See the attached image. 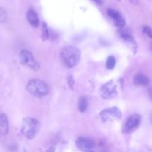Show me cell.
Returning a JSON list of instances; mask_svg holds the SVG:
<instances>
[{"label": "cell", "mask_w": 152, "mask_h": 152, "mask_svg": "<svg viewBox=\"0 0 152 152\" xmlns=\"http://www.w3.org/2000/svg\"><path fill=\"white\" fill-rule=\"evenodd\" d=\"M9 132V125L7 116L4 114H0V134L6 135Z\"/></svg>", "instance_id": "obj_11"}, {"label": "cell", "mask_w": 152, "mask_h": 152, "mask_svg": "<svg viewBox=\"0 0 152 152\" xmlns=\"http://www.w3.org/2000/svg\"><path fill=\"white\" fill-rule=\"evenodd\" d=\"M100 117L104 122L120 119L122 117V112L117 107L106 108L101 111Z\"/></svg>", "instance_id": "obj_6"}, {"label": "cell", "mask_w": 152, "mask_h": 152, "mask_svg": "<svg viewBox=\"0 0 152 152\" xmlns=\"http://www.w3.org/2000/svg\"><path fill=\"white\" fill-rule=\"evenodd\" d=\"M76 145L80 151H90L93 148L94 143L91 140H90L89 138L80 137L77 138L76 140Z\"/></svg>", "instance_id": "obj_9"}, {"label": "cell", "mask_w": 152, "mask_h": 152, "mask_svg": "<svg viewBox=\"0 0 152 152\" xmlns=\"http://www.w3.org/2000/svg\"><path fill=\"white\" fill-rule=\"evenodd\" d=\"M88 105V102L87 98L86 96L80 97L78 102V108L80 112H85L87 110Z\"/></svg>", "instance_id": "obj_13"}, {"label": "cell", "mask_w": 152, "mask_h": 152, "mask_svg": "<svg viewBox=\"0 0 152 152\" xmlns=\"http://www.w3.org/2000/svg\"><path fill=\"white\" fill-rule=\"evenodd\" d=\"M141 123V116L139 114H133L126 120L122 128V132L124 134H130L138 129Z\"/></svg>", "instance_id": "obj_5"}, {"label": "cell", "mask_w": 152, "mask_h": 152, "mask_svg": "<svg viewBox=\"0 0 152 152\" xmlns=\"http://www.w3.org/2000/svg\"><path fill=\"white\" fill-rule=\"evenodd\" d=\"M54 148L53 147H51V148H49V150L48 151V152H54Z\"/></svg>", "instance_id": "obj_19"}, {"label": "cell", "mask_w": 152, "mask_h": 152, "mask_svg": "<svg viewBox=\"0 0 152 152\" xmlns=\"http://www.w3.org/2000/svg\"><path fill=\"white\" fill-rule=\"evenodd\" d=\"M27 19H28V22L30 25H32L34 28H37L39 25V19L38 17V15L36 13L35 10H29L27 13Z\"/></svg>", "instance_id": "obj_10"}, {"label": "cell", "mask_w": 152, "mask_h": 152, "mask_svg": "<svg viewBox=\"0 0 152 152\" xmlns=\"http://www.w3.org/2000/svg\"><path fill=\"white\" fill-rule=\"evenodd\" d=\"M115 85L111 82L106 83L101 88V96L103 99H111L117 95Z\"/></svg>", "instance_id": "obj_7"}, {"label": "cell", "mask_w": 152, "mask_h": 152, "mask_svg": "<svg viewBox=\"0 0 152 152\" xmlns=\"http://www.w3.org/2000/svg\"><path fill=\"white\" fill-rule=\"evenodd\" d=\"M92 1H94L97 4H102L104 2V0H92Z\"/></svg>", "instance_id": "obj_18"}, {"label": "cell", "mask_w": 152, "mask_h": 152, "mask_svg": "<svg viewBox=\"0 0 152 152\" xmlns=\"http://www.w3.org/2000/svg\"><path fill=\"white\" fill-rule=\"evenodd\" d=\"M142 31H143L144 34H145V35L148 36V37H150V38H151L152 37V31H151V29L150 27L148 26H144L143 28H142Z\"/></svg>", "instance_id": "obj_17"}, {"label": "cell", "mask_w": 152, "mask_h": 152, "mask_svg": "<svg viewBox=\"0 0 152 152\" xmlns=\"http://www.w3.org/2000/svg\"><path fill=\"white\" fill-rule=\"evenodd\" d=\"M40 130V123L32 117H26L23 120L21 132L28 139L35 137Z\"/></svg>", "instance_id": "obj_3"}, {"label": "cell", "mask_w": 152, "mask_h": 152, "mask_svg": "<svg viewBox=\"0 0 152 152\" xmlns=\"http://www.w3.org/2000/svg\"><path fill=\"white\" fill-rule=\"evenodd\" d=\"M116 59L114 56H110L107 59L106 61V68L108 70H111L115 67Z\"/></svg>", "instance_id": "obj_15"}, {"label": "cell", "mask_w": 152, "mask_h": 152, "mask_svg": "<svg viewBox=\"0 0 152 152\" xmlns=\"http://www.w3.org/2000/svg\"><path fill=\"white\" fill-rule=\"evenodd\" d=\"M107 13H108V16L111 18L114 22L116 25L119 28H123L126 25V21H125L124 18L122 16L121 13L117 10H114V9L109 8L107 10Z\"/></svg>", "instance_id": "obj_8"}, {"label": "cell", "mask_w": 152, "mask_h": 152, "mask_svg": "<svg viewBox=\"0 0 152 152\" xmlns=\"http://www.w3.org/2000/svg\"><path fill=\"white\" fill-rule=\"evenodd\" d=\"M8 20V16L7 13L4 7L0 6V22L2 24L6 23Z\"/></svg>", "instance_id": "obj_14"}, {"label": "cell", "mask_w": 152, "mask_h": 152, "mask_svg": "<svg viewBox=\"0 0 152 152\" xmlns=\"http://www.w3.org/2000/svg\"><path fill=\"white\" fill-rule=\"evenodd\" d=\"M85 152H94L93 151H91V150H90V151H85Z\"/></svg>", "instance_id": "obj_20"}, {"label": "cell", "mask_w": 152, "mask_h": 152, "mask_svg": "<svg viewBox=\"0 0 152 152\" xmlns=\"http://www.w3.org/2000/svg\"><path fill=\"white\" fill-rule=\"evenodd\" d=\"M26 90L32 96L36 97H43L49 93V87L47 83L38 79L31 80L28 83Z\"/></svg>", "instance_id": "obj_2"}, {"label": "cell", "mask_w": 152, "mask_h": 152, "mask_svg": "<svg viewBox=\"0 0 152 152\" xmlns=\"http://www.w3.org/2000/svg\"><path fill=\"white\" fill-rule=\"evenodd\" d=\"M60 56L64 65L71 68L79 63L81 58V52L77 47L66 46L61 50Z\"/></svg>", "instance_id": "obj_1"}, {"label": "cell", "mask_w": 152, "mask_h": 152, "mask_svg": "<svg viewBox=\"0 0 152 152\" xmlns=\"http://www.w3.org/2000/svg\"><path fill=\"white\" fill-rule=\"evenodd\" d=\"M19 59L22 65L28 67L34 71H38L40 68V65L35 59L34 56L29 50H23L19 54Z\"/></svg>", "instance_id": "obj_4"}, {"label": "cell", "mask_w": 152, "mask_h": 152, "mask_svg": "<svg viewBox=\"0 0 152 152\" xmlns=\"http://www.w3.org/2000/svg\"><path fill=\"white\" fill-rule=\"evenodd\" d=\"M134 83L137 86H147L149 83V79L144 74H138L134 77Z\"/></svg>", "instance_id": "obj_12"}, {"label": "cell", "mask_w": 152, "mask_h": 152, "mask_svg": "<svg viewBox=\"0 0 152 152\" xmlns=\"http://www.w3.org/2000/svg\"><path fill=\"white\" fill-rule=\"evenodd\" d=\"M49 37V31L47 25H46L45 22L42 23V39L46 40L48 39Z\"/></svg>", "instance_id": "obj_16"}]
</instances>
